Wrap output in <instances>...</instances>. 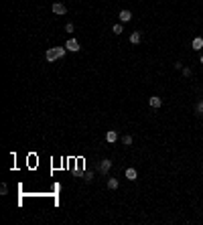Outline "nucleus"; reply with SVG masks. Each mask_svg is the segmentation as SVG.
Instances as JSON below:
<instances>
[{
	"label": "nucleus",
	"instance_id": "0eeeda50",
	"mask_svg": "<svg viewBox=\"0 0 203 225\" xmlns=\"http://www.w3.org/2000/svg\"><path fill=\"white\" fill-rule=\"evenodd\" d=\"M110 166H112V162H110V160H102V162H100V172H104V174H106V172L110 171Z\"/></svg>",
	"mask_w": 203,
	"mask_h": 225
},
{
	"label": "nucleus",
	"instance_id": "39448f33",
	"mask_svg": "<svg viewBox=\"0 0 203 225\" xmlns=\"http://www.w3.org/2000/svg\"><path fill=\"white\" fill-rule=\"evenodd\" d=\"M53 12L55 14H65V12H67V8L63 6V4H59V2H55V4H53Z\"/></svg>",
	"mask_w": 203,
	"mask_h": 225
},
{
	"label": "nucleus",
	"instance_id": "9d476101",
	"mask_svg": "<svg viewBox=\"0 0 203 225\" xmlns=\"http://www.w3.org/2000/svg\"><path fill=\"white\" fill-rule=\"evenodd\" d=\"M201 47H203V39H201V37L193 39V49H201Z\"/></svg>",
	"mask_w": 203,
	"mask_h": 225
},
{
	"label": "nucleus",
	"instance_id": "20e7f679",
	"mask_svg": "<svg viewBox=\"0 0 203 225\" xmlns=\"http://www.w3.org/2000/svg\"><path fill=\"white\" fill-rule=\"evenodd\" d=\"M116 140H118V132H116V130H110L108 134H106V142L112 144V142H116Z\"/></svg>",
	"mask_w": 203,
	"mask_h": 225
},
{
	"label": "nucleus",
	"instance_id": "ddd939ff",
	"mask_svg": "<svg viewBox=\"0 0 203 225\" xmlns=\"http://www.w3.org/2000/svg\"><path fill=\"white\" fill-rule=\"evenodd\" d=\"M112 31H114V34H122V24H114Z\"/></svg>",
	"mask_w": 203,
	"mask_h": 225
},
{
	"label": "nucleus",
	"instance_id": "2eb2a0df",
	"mask_svg": "<svg viewBox=\"0 0 203 225\" xmlns=\"http://www.w3.org/2000/svg\"><path fill=\"white\" fill-rule=\"evenodd\" d=\"M0 193H2V195H6V193H8V187H6V184H2V187H0Z\"/></svg>",
	"mask_w": 203,
	"mask_h": 225
},
{
	"label": "nucleus",
	"instance_id": "f8f14e48",
	"mask_svg": "<svg viewBox=\"0 0 203 225\" xmlns=\"http://www.w3.org/2000/svg\"><path fill=\"white\" fill-rule=\"evenodd\" d=\"M122 142H124V146H130V144H132V136H124Z\"/></svg>",
	"mask_w": 203,
	"mask_h": 225
},
{
	"label": "nucleus",
	"instance_id": "f257e3e1",
	"mask_svg": "<svg viewBox=\"0 0 203 225\" xmlns=\"http://www.w3.org/2000/svg\"><path fill=\"white\" fill-rule=\"evenodd\" d=\"M65 51H67L65 47H53L45 53V59H47V61H57V59H61V57L65 55Z\"/></svg>",
	"mask_w": 203,
	"mask_h": 225
},
{
	"label": "nucleus",
	"instance_id": "1a4fd4ad",
	"mask_svg": "<svg viewBox=\"0 0 203 225\" xmlns=\"http://www.w3.org/2000/svg\"><path fill=\"white\" fill-rule=\"evenodd\" d=\"M140 39H142V37H140V33H138V31H136V33H132V34H130V41L134 43V45H138V43H140Z\"/></svg>",
	"mask_w": 203,
	"mask_h": 225
},
{
	"label": "nucleus",
	"instance_id": "423d86ee",
	"mask_svg": "<svg viewBox=\"0 0 203 225\" xmlns=\"http://www.w3.org/2000/svg\"><path fill=\"white\" fill-rule=\"evenodd\" d=\"M148 103H150V108H161L162 99H161V97H156V96H152V97L148 99Z\"/></svg>",
	"mask_w": 203,
	"mask_h": 225
},
{
	"label": "nucleus",
	"instance_id": "7ed1b4c3",
	"mask_svg": "<svg viewBox=\"0 0 203 225\" xmlns=\"http://www.w3.org/2000/svg\"><path fill=\"white\" fill-rule=\"evenodd\" d=\"M118 16H120V21H122V22L132 21V12H130V10H120V14H118Z\"/></svg>",
	"mask_w": 203,
	"mask_h": 225
},
{
	"label": "nucleus",
	"instance_id": "4468645a",
	"mask_svg": "<svg viewBox=\"0 0 203 225\" xmlns=\"http://www.w3.org/2000/svg\"><path fill=\"white\" fill-rule=\"evenodd\" d=\"M65 33H73V24H71V22L65 24Z\"/></svg>",
	"mask_w": 203,
	"mask_h": 225
},
{
	"label": "nucleus",
	"instance_id": "6e6552de",
	"mask_svg": "<svg viewBox=\"0 0 203 225\" xmlns=\"http://www.w3.org/2000/svg\"><path fill=\"white\" fill-rule=\"evenodd\" d=\"M136 177H138V174H136L134 168H126V178H128V181H136Z\"/></svg>",
	"mask_w": 203,
	"mask_h": 225
},
{
	"label": "nucleus",
	"instance_id": "9b49d317",
	"mask_svg": "<svg viewBox=\"0 0 203 225\" xmlns=\"http://www.w3.org/2000/svg\"><path fill=\"white\" fill-rule=\"evenodd\" d=\"M108 187H110V189H118V181H116V178H110Z\"/></svg>",
	"mask_w": 203,
	"mask_h": 225
},
{
	"label": "nucleus",
	"instance_id": "f3484780",
	"mask_svg": "<svg viewBox=\"0 0 203 225\" xmlns=\"http://www.w3.org/2000/svg\"><path fill=\"white\" fill-rule=\"evenodd\" d=\"M201 63H203V57H201Z\"/></svg>",
	"mask_w": 203,
	"mask_h": 225
},
{
	"label": "nucleus",
	"instance_id": "dca6fc26",
	"mask_svg": "<svg viewBox=\"0 0 203 225\" xmlns=\"http://www.w3.org/2000/svg\"><path fill=\"white\" fill-rule=\"evenodd\" d=\"M197 109H199V112H203V102H201V106H199V108H197Z\"/></svg>",
	"mask_w": 203,
	"mask_h": 225
},
{
	"label": "nucleus",
	"instance_id": "f03ea898",
	"mask_svg": "<svg viewBox=\"0 0 203 225\" xmlns=\"http://www.w3.org/2000/svg\"><path fill=\"white\" fill-rule=\"evenodd\" d=\"M65 49H67V51L77 53V51H79V43H77V39H69V41L65 43Z\"/></svg>",
	"mask_w": 203,
	"mask_h": 225
}]
</instances>
